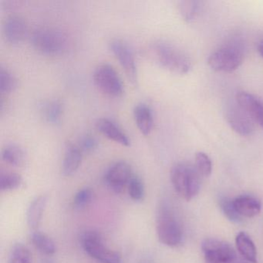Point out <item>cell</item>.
Segmentation results:
<instances>
[{
	"label": "cell",
	"mask_w": 263,
	"mask_h": 263,
	"mask_svg": "<svg viewBox=\"0 0 263 263\" xmlns=\"http://www.w3.org/2000/svg\"><path fill=\"white\" fill-rule=\"evenodd\" d=\"M151 55L160 67L172 73L184 74L192 67L190 58L183 50L165 41L155 43L151 47Z\"/></svg>",
	"instance_id": "1"
},
{
	"label": "cell",
	"mask_w": 263,
	"mask_h": 263,
	"mask_svg": "<svg viewBox=\"0 0 263 263\" xmlns=\"http://www.w3.org/2000/svg\"><path fill=\"white\" fill-rule=\"evenodd\" d=\"M171 181L175 192L185 201L193 199L201 189V175L195 166L178 163L171 171Z\"/></svg>",
	"instance_id": "2"
},
{
	"label": "cell",
	"mask_w": 263,
	"mask_h": 263,
	"mask_svg": "<svg viewBox=\"0 0 263 263\" xmlns=\"http://www.w3.org/2000/svg\"><path fill=\"white\" fill-rule=\"evenodd\" d=\"M156 228L161 243L169 247H176L181 244L183 238L182 228L167 203H161L158 208Z\"/></svg>",
	"instance_id": "3"
},
{
	"label": "cell",
	"mask_w": 263,
	"mask_h": 263,
	"mask_svg": "<svg viewBox=\"0 0 263 263\" xmlns=\"http://www.w3.org/2000/svg\"><path fill=\"white\" fill-rule=\"evenodd\" d=\"M244 60V50L239 41L226 43L217 49L208 60L209 67L218 72L230 73L237 70Z\"/></svg>",
	"instance_id": "4"
},
{
	"label": "cell",
	"mask_w": 263,
	"mask_h": 263,
	"mask_svg": "<svg viewBox=\"0 0 263 263\" xmlns=\"http://www.w3.org/2000/svg\"><path fill=\"white\" fill-rule=\"evenodd\" d=\"M31 44L40 53L56 56L67 50L68 40L67 35L61 30L51 27H41L32 33Z\"/></svg>",
	"instance_id": "5"
},
{
	"label": "cell",
	"mask_w": 263,
	"mask_h": 263,
	"mask_svg": "<svg viewBox=\"0 0 263 263\" xmlns=\"http://www.w3.org/2000/svg\"><path fill=\"white\" fill-rule=\"evenodd\" d=\"M84 250L101 263H121V255L104 244L101 234L95 231L84 232L81 238Z\"/></svg>",
	"instance_id": "6"
},
{
	"label": "cell",
	"mask_w": 263,
	"mask_h": 263,
	"mask_svg": "<svg viewBox=\"0 0 263 263\" xmlns=\"http://www.w3.org/2000/svg\"><path fill=\"white\" fill-rule=\"evenodd\" d=\"M93 79L96 87L106 95L120 97L124 92V87L119 75L108 64L98 66L93 72Z\"/></svg>",
	"instance_id": "7"
},
{
	"label": "cell",
	"mask_w": 263,
	"mask_h": 263,
	"mask_svg": "<svg viewBox=\"0 0 263 263\" xmlns=\"http://www.w3.org/2000/svg\"><path fill=\"white\" fill-rule=\"evenodd\" d=\"M204 263H233L235 250L229 243L217 238H206L201 243Z\"/></svg>",
	"instance_id": "8"
},
{
	"label": "cell",
	"mask_w": 263,
	"mask_h": 263,
	"mask_svg": "<svg viewBox=\"0 0 263 263\" xmlns=\"http://www.w3.org/2000/svg\"><path fill=\"white\" fill-rule=\"evenodd\" d=\"M110 51L118 60L129 81L133 84L138 81L136 61L130 47L121 40H113L110 43Z\"/></svg>",
	"instance_id": "9"
},
{
	"label": "cell",
	"mask_w": 263,
	"mask_h": 263,
	"mask_svg": "<svg viewBox=\"0 0 263 263\" xmlns=\"http://www.w3.org/2000/svg\"><path fill=\"white\" fill-rule=\"evenodd\" d=\"M132 169L126 161H121L112 164L105 174L106 183L116 193H121L128 185L132 176Z\"/></svg>",
	"instance_id": "10"
},
{
	"label": "cell",
	"mask_w": 263,
	"mask_h": 263,
	"mask_svg": "<svg viewBox=\"0 0 263 263\" xmlns=\"http://www.w3.org/2000/svg\"><path fill=\"white\" fill-rule=\"evenodd\" d=\"M226 117L230 127L238 135L247 136L253 132L255 122L238 103L232 104L228 108Z\"/></svg>",
	"instance_id": "11"
},
{
	"label": "cell",
	"mask_w": 263,
	"mask_h": 263,
	"mask_svg": "<svg viewBox=\"0 0 263 263\" xmlns=\"http://www.w3.org/2000/svg\"><path fill=\"white\" fill-rule=\"evenodd\" d=\"M27 34L26 21L19 16H11L4 23V35L6 41L12 45L21 44Z\"/></svg>",
	"instance_id": "12"
},
{
	"label": "cell",
	"mask_w": 263,
	"mask_h": 263,
	"mask_svg": "<svg viewBox=\"0 0 263 263\" xmlns=\"http://www.w3.org/2000/svg\"><path fill=\"white\" fill-rule=\"evenodd\" d=\"M236 102L254 122L263 128V102L254 95L245 91L239 92L236 95Z\"/></svg>",
	"instance_id": "13"
},
{
	"label": "cell",
	"mask_w": 263,
	"mask_h": 263,
	"mask_svg": "<svg viewBox=\"0 0 263 263\" xmlns=\"http://www.w3.org/2000/svg\"><path fill=\"white\" fill-rule=\"evenodd\" d=\"M96 127L102 135L110 141L121 144L122 146L130 145V142L127 135L110 120L107 118H101L96 122Z\"/></svg>",
	"instance_id": "14"
},
{
	"label": "cell",
	"mask_w": 263,
	"mask_h": 263,
	"mask_svg": "<svg viewBox=\"0 0 263 263\" xmlns=\"http://www.w3.org/2000/svg\"><path fill=\"white\" fill-rule=\"evenodd\" d=\"M47 202V195H41L36 197L29 206L27 213V224L32 230L36 231L39 227Z\"/></svg>",
	"instance_id": "15"
},
{
	"label": "cell",
	"mask_w": 263,
	"mask_h": 263,
	"mask_svg": "<svg viewBox=\"0 0 263 263\" xmlns=\"http://www.w3.org/2000/svg\"><path fill=\"white\" fill-rule=\"evenodd\" d=\"M234 206L241 217L252 218L261 212V204L259 200L251 195H241L233 200Z\"/></svg>",
	"instance_id": "16"
},
{
	"label": "cell",
	"mask_w": 263,
	"mask_h": 263,
	"mask_svg": "<svg viewBox=\"0 0 263 263\" xmlns=\"http://www.w3.org/2000/svg\"><path fill=\"white\" fill-rule=\"evenodd\" d=\"M82 161V152L79 147L67 144L63 161L62 172L65 176H70L78 171Z\"/></svg>",
	"instance_id": "17"
},
{
	"label": "cell",
	"mask_w": 263,
	"mask_h": 263,
	"mask_svg": "<svg viewBox=\"0 0 263 263\" xmlns=\"http://www.w3.org/2000/svg\"><path fill=\"white\" fill-rule=\"evenodd\" d=\"M134 117L138 128L144 135H149L154 127L152 110L145 104H139L134 110Z\"/></svg>",
	"instance_id": "18"
},
{
	"label": "cell",
	"mask_w": 263,
	"mask_h": 263,
	"mask_svg": "<svg viewBox=\"0 0 263 263\" xmlns=\"http://www.w3.org/2000/svg\"><path fill=\"white\" fill-rule=\"evenodd\" d=\"M237 249L243 258L251 263L257 262V250L252 238L246 232H241L235 238Z\"/></svg>",
	"instance_id": "19"
},
{
	"label": "cell",
	"mask_w": 263,
	"mask_h": 263,
	"mask_svg": "<svg viewBox=\"0 0 263 263\" xmlns=\"http://www.w3.org/2000/svg\"><path fill=\"white\" fill-rule=\"evenodd\" d=\"M3 161L14 167H23L25 164L27 156L21 146L15 144H7L2 151Z\"/></svg>",
	"instance_id": "20"
},
{
	"label": "cell",
	"mask_w": 263,
	"mask_h": 263,
	"mask_svg": "<svg viewBox=\"0 0 263 263\" xmlns=\"http://www.w3.org/2000/svg\"><path fill=\"white\" fill-rule=\"evenodd\" d=\"M31 241L39 252L47 256L53 255L56 252L54 241L46 234L35 231L32 234Z\"/></svg>",
	"instance_id": "21"
},
{
	"label": "cell",
	"mask_w": 263,
	"mask_h": 263,
	"mask_svg": "<svg viewBox=\"0 0 263 263\" xmlns=\"http://www.w3.org/2000/svg\"><path fill=\"white\" fill-rule=\"evenodd\" d=\"M42 113L47 122L58 124L61 122L63 115V105L58 100L47 101L42 106Z\"/></svg>",
	"instance_id": "22"
},
{
	"label": "cell",
	"mask_w": 263,
	"mask_h": 263,
	"mask_svg": "<svg viewBox=\"0 0 263 263\" xmlns=\"http://www.w3.org/2000/svg\"><path fill=\"white\" fill-rule=\"evenodd\" d=\"M24 185V179L19 174L2 172L0 174V190L3 192L16 190Z\"/></svg>",
	"instance_id": "23"
},
{
	"label": "cell",
	"mask_w": 263,
	"mask_h": 263,
	"mask_svg": "<svg viewBox=\"0 0 263 263\" xmlns=\"http://www.w3.org/2000/svg\"><path fill=\"white\" fill-rule=\"evenodd\" d=\"M9 263H32V255L28 248L21 243L14 245L10 252Z\"/></svg>",
	"instance_id": "24"
},
{
	"label": "cell",
	"mask_w": 263,
	"mask_h": 263,
	"mask_svg": "<svg viewBox=\"0 0 263 263\" xmlns=\"http://www.w3.org/2000/svg\"><path fill=\"white\" fill-rule=\"evenodd\" d=\"M18 87L16 77L4 68L0 69V91L3 93H9L14 91Z\"/></svg>",
	"instance_id": "25"
},
{
	"label": "cell",
	"mask_w": 263,
	"mask_h": 263,
	"mask_svg": "<svg viewBox=\"0 0 263 263\" xmlns=\"http://www.w3.org/2000/svg\"><path fill=\"white\" fill-rule=\"evenodd\" d=\"M129 195L132 200L141 201L145 195L144 184L141 178L138 175H133L128 184Z\"/></svg>",
	"instance_id": "26"
},
{
	"label": "cell",
	"mask_w": 263,
	"mask_h": 263,
	"mask_svg": "<svg viewBox=\"0 0 263 263\" xmlns=\"http://www.w3.org/2000/svg\"><path fill=\"white\" fill-rule=\"evenodd\" d=\"M195 167L201 176H210L212 172V160L204 152H198L195 155Z\"/></svg>",
	"instance_id": "27"
},
{
	"label": "cell",
	"mask_w": 263,
	"mask_h": 263,
	"mask_svg": "<svg viewBox=\"0 0 263 263\" xmlns=\"http://www.w3.org/2000/svg\"><path fill=\"white\" fill-rule=\"evenodd\" d=\"M198 6L199 5L198 1H194V0H185L180 3V13L184 21L191 22L195 20L198 13V8H199Z\"/></svg>",
	"instance_id": "28"
},
{
	"label": "cell",
	"mask_w": 263,
	"mask_h": 263,
	"mask_svg": "<svg viewBox=\"0 0 263 263\" xmlns=\"http://www.w3.org/2000/svg\"><path fill=\"white\" fill-rule=\"evenodd\" d=\"M219 204L223 213L231 221L238 223L242 221V217L238 213L234 206L233 200L224 197L220 199Z\"/></svg>",
	"instance_id": "29"
},
{
	"label": "cell",
	"mask_w": 263,
	"mask_h": 263,
	"mask_svg": "<svg viewBox=\"0 0 263 263\" xmlns=\"http://www.w3.org/2000/svg\"><path fill=\"white\" fill-rule=\"evenodd\" d=\"M93 192L89 187L81 189L75 195L73 199V205L77 209H83L91 202L93 199Z\"/></svg>",
	"instance_id": "30"
},
{
	"label": "cell",
	"mask_w": 263,
	"mask_h": 263,
	"mask_svg": "<svg viewBox=\"0 0 263 263\" xmlns=\"http://www.w3.org/2000/svg\"><path fill=\"white\" fill-rule=\"evenodd\" d=\"M98 147V141L93 135L87 134L80 140L79 148L81 152L92 153Z\"/></svg>",
	"instance_id": "31"
},
{
	"label": "cell",
	"mask_w": 263,
	"mask_h": 263,
	"mask_svg": "<svg viewBox=\"0 0 263 263\" xmlns=\"http://www.w3.org/2000/svg\"><path fill=\"white\" fill-rule=\"evenodd\" d=\"M258 52H259L260 55L263 58V41H261V42L258 44Z\"/></svg>",
	"instance_id": "32"
},
{
	"label": "cell",
	"mask_w": 263,
	"mask_h": 263,
	"mask_svg": "<svg viewBox=\"0 0 263 263\" xmlns=\"http://www.w3.org/2000/svg\"><path fill=\"white\" fill-rule=\"evenodd\" d=\"M41 263H55L54 261H53V259H51V258H44V259H43L42 261H41Z\"/></svg>",
	"instance_id": "33"
}]
</instances>
